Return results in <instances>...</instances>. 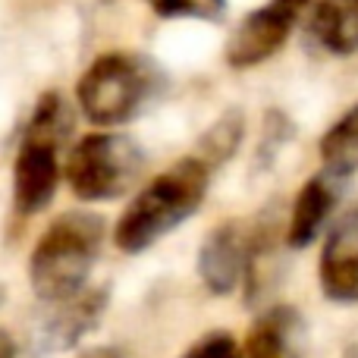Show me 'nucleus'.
Returning a JSON list of instances; mask_svg holds the SVG:
<instances>
[{"label": "nucleus", "instance_id": "f257e3e1", "mask_svg": "<svg viewBox=\"0 0 358 358\" xmlns=\"http://www.w3.org/2000/svg\"><path fill=\"white\" fill-rule=\"evenodd\" d=\"M210 173H214V167L204 157H198L195 151L170 164L164 173H157L126 204V210L113 227V242L120 252H148L157 239L182 227L204 204Z\"/></svg>", "mask_w": 358, "mask_h": 358}, {"label": "nucleus", "instance_id": "f03ea898", "mask_svg": "<svg viewBox=\"0 0 358 358\" xmlns=\"http://www.w3.org/2000/svg\"><path fill=\"white\" fill-rule=\"evenodd\" d=\"M104 242V217L88 210L60 214L41 236L29 258L31 289L41 302H66L85 289Z\"/></svg>", "mask_w": 358, "mask_h": 358}, {"label": "nucleus", "instance_id": "7ed1b4c3", "mask_svg": "<svg viewBox=\"0 0 358 358\" xmlns=\"http://www.w3.org/2000/svg\"><path fill=\"white\" fill-rule=\"evenodd\" d=\"M151 79H155V69L142 57L126 54V50L101 54L76 85L79 110L94 126L129 123L151 98Z\"/></svg>", "mask_w": 358, "mask_h": 358}, {"label": "nucleus", "instance_id": "20e7f679", "mask_svg": "<svg viewBox=\"0 0 358 358\" xmlns=\"http://www.w3.org/2000/svg\"><path fill=\"white\" fill-rule=\"evenodd\" d=\"M142 173V151L117 132H92L73 145L66 161L69 189L82 201H113L126 195Z\"/></svg>", "mask_w": 358, "mask_h": 358}, {"label": "nucleus", "instance_id": "39448f33", "mask_svg": "<svg viewBox=\"0 0 358 358\" xmlns=\"http://www.w3.org/2000/svg\"><path fill=\"white\" fill-rule=\"evenodd\" d=\"M311 0H267L264 6L252 10L227 41V63L233 69H252L271 60L286 44L289 31L296 29L299 16Z\"/></svg>", "mask_w": 358, "mask_h": 358}, {"label": "nucleus", "instance_id": "423d86ee", "mask_svg": "<svg viewBox=\"0 0 358 358\" xmlns=\"http://www.w3.org/2000/svg\"><path fill=\"white\" fill-rule=\"evenodd\" d=\"M252 229H245L239 220L217 223L198 252V277L214 296H229L252 271Z\"/></svg>", "mask_w": 358, "mask_h": 358}, {"label": "nucleus", "instance_id": "0eeeda50", "mask_svg": "<svg viewBox=\"0 0 358 358\" xmlns=\"http://www.w3.org/2000/svg\"><path fill=\"white\" fill-rule=\"evenodd\" d=\"M57 148L60 145L22 136V145L13 161V204L22 217L44 210L54 198L57 182H60Z\"/></svg>", "mask_w": 358, "mask_h": 358}, {"label": "nucleus", "instance_id": "6e6552de", "mask_svg": "<svg viewBox=\"0 0 358 358\" xmlns=\"http://www.w3.org/2000/svg\"><path fill=\"white\" fill-rule=\"evenodd\" d=\"M317 277L330 302H358V208L327 233Z\"/></svg>", "mask_w": 358, "mask_h": 358}, {"label": "nucleus", "instance_id": "1a4fd4ad", "mask_svg": "<svg viewBox=\"0 0 358 358\" xmlns=\"http://www.w3.org/2000/svg\"><path fill=\"white\" fill-rule=\"evenodd\" d=\"M336 208V185H334V176L327 173H317L311 176L308 182L299 189L296 201H292V210H289V223H286V245L302 252L308 248L311 242L317 239V233L324 229V223L330 220Z\"/></svg>", "mask_w": 358, "mask_h": 358}, {"label": "nucleus", "instance_id": "9d476101", "mask_svg": "<svg viewBox=\"0 0 358 358\" xmlns=\"http://www.w3.org/2000/svg\"><path fill=\"white\" fill-rule=\"evenodd\" d=\"M299 343H302V317L289 305H277L252 324L242 358H299Z\"/></svg>", "mask_w": 358, "mask_h": 358}, {"label": "nucleus", "instance_id": "9b49d317", "mask_svg": "<svg viewBox=\"0 0 358 358\" xmlns=\"http://www.w3.org/2000/svg\"><path fill=\"white\" fill-rule=\"evenodd\" d=\"M308 41L334 57L358 50V0H317L308 19Z\"/></svg>", "mask_w": 358, "mask_h": 358}, {"label": "nucleus", "instance_id": "f8f14e48", "mask_svg": "<svg viewBox=\"0 0 358 358\" xmlns=\"http://www.w3.org/2000/svg\"><path fill=\"white\" fill-rule=\"evenodd\" d=\"M107 308V289H82L79 296L57 305L54 317L44 324V346L48 349H69L101 321Z\"/></svg>", "mask_w": 358, "mask_h": 358}, {"label": "nucleus", "instance_id": "ddd939ff", "mask_svg": "<svg viewBox=\"0 0 358 358\" xmlns=\"http://www.w3.org/2000/svg\"><path fill=\"white\" fill-rule=\"evenodd\" d=\"M321 164L324 173L343 179L358 170V104H352L321 138Z\"/></svg>", "mask_w": 358, "mask_h": 358}, {"label": "nucleus", "instance_id": "4468645a", "mask_svg": "<svg viewBox=\"0 0 358 358\" xmlns=\"http://www.w3.org/2000/svg\"><path fill=\"white\" fill-rule=\"evenodd\" d=\"M242 129H245V123H242V113L239 110L223 113V117L217 120V123L201 136L195 155L204 157L210 167L229 161V157H233V151L239 148V142H242Z\"/></svg>", "mask_w": 358, "mask_h": 358}, {"label": "nucleus", "instance_id": "2eb2a0df", "mask_svg": "<svg viewBox=\"0 0 358 358\" xmlns=\"http://www.w3.org/2000/svg\"><path fill=\"white\" fill-rule=\"evenodd\" d=\"M148 6L164 19H179V16H189V19H220L227 13V0H148Z\"/></svg>", "mask_w": 358, "mask_h": 358}, {"label": "nucleus", "instance_id": "dca6fc26", "mask_svg": "<svg viewBox=\"0 0 358 358\" xmlns=\"http://www.w3.org/2000/svg\"><path fill=\"white\" fill-rule=\"evenodd\" d=\"M182 358H242V346L233 340L229 334H208L189 349L182 352Z\"/></svg>", "mask_w": 358, "mask_h": 358}, {"label": "nucleus", "instance_id": "f3484780", "mask_svg": "<svg viewBox=\"0 0 358 358\" xmlns=\"http://www.w3.org/2000/svg\"><path fill=\"white\" fill-rule=\"evenodd\" d=\"M0 358H16V343L10 340L6 330H0Z\"/></svg>", "mask_w": 358, "mask_h": 358}, {"label": "nucleus", "instance_id": "a211bd4d", "mask_svg": "<svg viewBox=\"0 0 358 358\" xmlns=\"http://www.w3.org/2000/svg\"><path fill=\"white\" fill-rule=\"evenodd\" d=\"M82 358H123V355L113 352V349H94V352H85Z\"/></svg>", "mask_w": 358, "mask_h": 358}, {"label": "nucleus", "instance_id": "6ab92c4d", "mask_svg": "<svg viewBox=\"0 0 358 358\" xmlns=\"http://www.w3.org/2000/svg\"><path fill=\"white\" fill-rule=\"evenodd\" d=\"M0 296H3V289H0Z\"/></svg>", "mask_w": 358, "mask_h": 358}]
</instances>
